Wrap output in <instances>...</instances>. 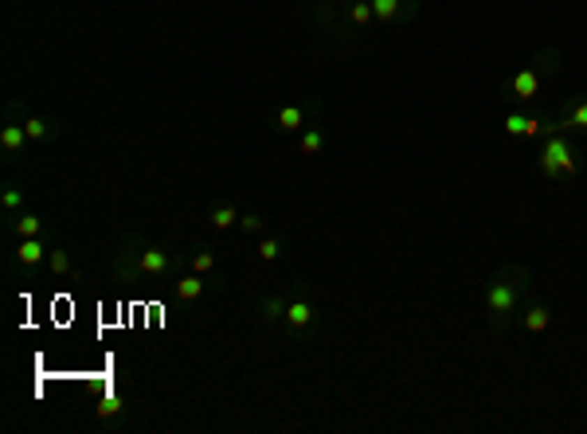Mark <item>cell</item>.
Instances as JSON below:
<instances>
[{
    "mask_svg": "<svg viewBox=\"0 0 587 434\" xmlns=\"http://www.w3.org/2000/svg\"><path fill=\"white\" fill-rule=\"evenodd\" d=\"M118 411H121V399H118V395H106V399L98 403V414H102V419H110V414H118Z\"/></svg>",
    "mask_w": 587,
    "mask_h": 434,
    "instance_id": "cell-22",
    "label": "cell"
},
{
    "mask_svg": "<svg viewBox=\"0 0 587 434\" xmlns=\"http://www.w3.org/2000/svg\"><path fill=\"white\" fill-rule=\"evenodd\" d=\"M309 110H318V102H309ZM309 110H306V106H286V110H278L274 126H278L282 133H294V129L306 126V114H309Z\"/></svg>",
    "mask_w": 587,
    "mask_h": 434,
    "instance_id": "cell-7",
    "label": "cell"
},
{
    "mask_svg": "<svg viewBox=\"0 0 587 434\" xmlns=\"http://www.w3.org/2000/svg\"><path fill=\"white\" fill-rule=\"evenodd\" d=\"M548 321H552L548 306H525V313H521V325H525V333H544Z\"/></svg>",
    "mask_w": 587,
    "mask_h": 434,
    "instance_id": "cell-8",
    "label": "cell"
},
{
    "mask_svg": "<svg viewBox=\"0 0 587 434\" xmlns=\"http://www.w3.org/2000/svg\"><path fill=\"white\" fill-rule=\"evenodd\" d=\"M16 235H20V239H36V235H40V219H36V216H20V219H16Z\"/></svg>",
    "mask_w": 587,
    "mask_h": 434,
    "instance_id": "cell-17",
    "label": "cell"
},
{
    "mask_svg": "<svg viewBox=\"0 0 587 434\" xmlns=\"http://www.w3.org/2000/svg\"><path fill=\"white\" fill-rule=\"evenodd\" d=\"M348 24H352V28H369V24H376V16H372V4H369V0H357V4L348 8Z\"/></svg>",
    "mask_w": 587,
    "mask_h": 434,
    "instance_id": "cell-16",
    "label": "cell"
},
{
    "mask_svg": "<svg viewBox=\"0 0 587 434\" xmlns=\"http://www.w3.org/2000/svg\"><path fill=\"white\" fill-rule=\"evenodd\" d=\"M172 290H177V297H180V301H196V297L204 294V282H200V274H184Z\"/></svg>",
    "mask_w": 587,
    "mask_h": 434,
    "instance_id": "cell-15",
    "label": "cell"
},
{
    "mask_svg": "<svg viewBox=\"0 0 587 434\" xmlns=\"http://www.w3.org/2000/svg\"><path fill=\"white\" fill-rule=\"evenodd\" d=\"M47 262H51V274H67V270H70L67 250H51V255H47Z\"/></svg>",
    "mask_w": 587,
    "mask_h": 434,
    "instance_id": "cell-21",
    "label": "cell"
},
{
    "mask_svg": "<svg viewBox=\"0 0 587 434\" xmlns=\"http://www.w3.org/2000/svg\"><path fill=\"white\" fill-rule=\"evenodd\" d=\"M169 267H172L169 250H161V247L138 250V274H169Z\"/></svg>",
    "mask_w": 587,
    "mask_h": 434,
    "instance_id": "cell-5",
    "label": "cell"
},
{
    "mask_svg": "<svg viewBox=\"0 0 587 434\" xmlns=\"http://www.w3.org/2000/svg\"><path fill=\"white\" fill-rule=\"evenodd\" d=\"M313 321H318V313H313L309 301H290V306H286V325L294 329V333H306Z\"/></svg>",
    "mask_w": 587,
    "mask_h": 434,
    "instance_id": "cell-6",
    "label": "cell"
},
{
    "mask_svg": "<svg viewBox=\"0 0 587 434\" xmlns=\"http://www.w3.org/2000/svg\"><path fill=\"white\" fill-rule=\"evenodd\" d=\"M579 153L576 145L564 137V133H552V137H544V149H540V172H544L548 180H572L579 172Z\"/></svg>",
    "mask_w": 587,
    "mask_h": 434,
    "instance_id": "cell-2",
    "label": "cell"
},
{
    "mask_svg": "<svg viewBox=\"0 0 587 434\" xmlns=\"http://www.w3.org/2000/svg\"><path fill=\"white\" fill-rule=\"evenodd\" d=\"M211 227H219V231H228V227H235V223H239V211H235V207L231 204H216L211 207Z\"/></svg>",
    "mask_w": 587,
    "mask_h": 434,
    "instance_id": "cell-14",
    "label": "cell"
},
{
    "mask_svg": "<svg viewBox=\"0 0 587 434\" xmlns=\"http://www.w3.org/2000/svg\"><path fill=\"white\" fill-rule=\"evenodd\" d=\"M509 94L517 102H533L540 94V70L537 67H525V70H517L513 75V82H509Z\"/></svg>",
    "mask_w": 587,
    "mask_h": 434,
    "instance_id": "cell-4",
    "label": "cell"
},
{
    "mask_svg": "<svg viewBox=\"0 0 587 434\" xmlns=\"http://www.w3.org/2000/svg\"><path fill=\"white\" fill-rule=\"evenodd\" d=\"M239 223H243V231H262L267 227V219L262 216H239Z\"/></svg>",
    "mask_w": 587,
    "mask_h": 434,
    "instance_id": "cell-24",
    "label": "cell"
},
{
    "mask_svg": "<svg viewBox=\"0 0 587 434\" xmlns=\"http://www.w3.org/2000/svg\"><path fill=\"white\" fill-rule=\"evenodd\" d=\"M376 24L384 28H396V24H408L411 16L419 12V0H369Z\"/></svg>",
    "mask_w": 587,
    "mask_h": 434,
    "instance_id": "cell-3",
    "label": "cell"
},
{
    "mask_svg": "<svg viewBox=\"0 0 587 434\" xmlns=\"http://www.w3.org/2000/svg\"><path fill=\"white\" fill-rule=\"evenodd\" d=\"M24 129H28V141H40V137H47V133H51V121L28 118V121H24Z\"/></svg>",
    "mask_w": 587,
    "mask_h": 434,
    "instance_id": "cell-19",
    "label": "cell"
},
{
    "mask_svg": "<svg viewBox=\"0 0 587 434\" xmlns=\"http://www.w3.org/2000/svg\"><path fill=\"white\" fill-rule=\"evenodd\" d=\"M298 149H302V157H318L321 149H325V133H321V129H318V126H309V129H306V133H302Z\"/></svg>",
    "mask_w": 587,
    "mask_h": 434,
    "instance_id": "cell-11",
    "label": "cell"
},
{
    "mask_svg": "<svg viewBox=\"0 0 587 434\" xmlns=\"http://www.w3.org/2000/svg\"><path fill=\"white\" fill-rule=\"evenodd\" d=\"M286 306H290L286 297L274 294V297H262V301H259V313H262L267 325H274V321H286Z\"/></svg>",
    "mask_w": 587,
    "mask_h": 434,
    "instance_id": "cell-10",
    "label": "cell"
},
{
    "mask_svg": "<svg viewBox=\"0 0 587 434\" xmlns=\"http://www.w3.org/2000/svg\"><path fill=\"white\" fill-rule=\"evenodd\" d=\"M43 258V243L40 239H20V250H16V262L20 267H36Z\"/></svg>",
    "mask_w": 587,
    "mask_h": 434,
    "instance_id": "cell-13",
    "label": "cell"
},
{
    "mask_svg": "<svg viewBox=\"0 0 587 434\" xmlns=\"http://www.w3.org/2000/svg\"><path fill=\"white\" fill-rule=\"evenodd\" d=\"M192 270H196V274L216 270V255H211V250H196V255H192Z\"/></svg>",
    "mask_w": 587,
    "mask_h": 434,
    "instance_id": "cell-20",
    "label": "cell"
},
{
    "mask_svg": "<svg viewBox=\"0 0 587 434\" xmlns=\"http://www.w3.org/2000/svg\"><path fill=\"white\" fill-rule=\"evenodd\" d=\"M24 141H28V129H24V126H4V129H0V149H4V153L24 149Z\"/></svg>",
    "mask_w": 587,
    "mask_h": 434,
    "instance_id": "cell-12",
    "label": "cell"
},
{
    "mask_svg": "<svg viewBox=\"0 0 587 434\" xmlns=\"http://www.w3.org/2000/svg\"><path fill=\"white\" fill-rule=\"evenodd\" d=\"M0 204L8 207V211H16V207L24 204V196H20V188H4V196H0Z\"/></svg>",
    "mask_w": 587,
    "mask_h": 434,
    "instance_id": "cell-23",
    "label": "cell"
},
{
    "mask_svg": "<svg viewBox=\"0 0 587 434\" xmlns=\"http://www.w3.org/2000/svg\"><path fill=\"white\" fill-rule=\"evenodd\" d=\"M528 294H533V274H528L525 267L509 262V267H501L498 274H493V282H489V290H486V309H489L493 333H505L513 321H521Z\"/></svg>",
    "mask_w": 587,
    "mask_h": 434,
    "instance_id": "cell-1",
    "label": "cell"
},
{
    "mask_svg": "<svg viewBox=\"0 0 587 434\" xmlns=\"http://www.w3.org/2000/svg\"><path fill=\"white\" fill-rule=\"evenodd\" d=\"M505 133H513V137H537L540 121L537 118H525V114H509V118H505Z\"/></svg>",
    "mask_w": 587,
    "mask_h": 434,
    "instance_id": "cell-9",
    "label": "cell"
},
{
    "mask_svg": "<svg viewBox=\"0 0 587 434\" xmlns=\"http://www.w3.org/2000/svg\"><path fill=\"white\" fill-rule=\"evenodd\" d=\"M259 258H262V262L282 258V239H262V243H259Z\"/></svg>",
    "mask_w": 587,
    "mask_h": 434,
    "instance_id": "cell-18",
    "label": "cell"
}]
</instances>
